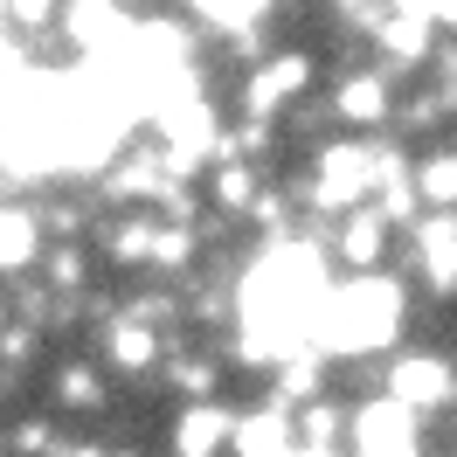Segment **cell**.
I'll use <instances>...</instances> for the list:
<instances>
[{"label":"cell","instance_id":"3957f363","mask_svg":"<svg viewBox=\"0 0 457 457\" xmlns=\"http://www.w3.org/2000/svg\"><path fill=\"white\" fill-rule=\"evenodd\" d=\"M402 77H388L381 62H353V70H340L333 84H326V97H333V112H340V132H353V139H388L395 132V112H402Z\"/></svg>","mask_w":457,"mask_h":457},{"label":"cell","instance_id":"7a4b0ae2","mask_svg":"<svg viewBox=\"0 0 457 457\" xmlns=\"http://www.w3.org/2000/svg\"><path fill=\"white\" fill-rule=\"evenodd\" d=\"M381 395L402 402L409 416H457V361L444 353L436 340H409L402 353H388V368H381Z\"/></svg>","mask_w":457,"mask_h":457},{"label":"cell","instance_id":"52a82bcc","mask_svg":"<svg viewBox=\"0 0 457 457\" xmlns=\"http://www.w3.org/2000/svg\"><path fill=\"white\" fill-rule=\"evenodd\" d=\"M42 257H49V228H42V215H35V201L7 195V208H0V278L21 285V278L42 270Z\"/></svg>","mask_w":457,"mask_h":457},{"label":"cell","instance_id":"ba28073f","mask_svg":"<svg viewBox=\"0 0 457 457\" xmlns=\"http://www.w3.org/2000/svg\"><path fill=\"white\" fill-rule=\"evenodd\" d=\"M228 457H305L298 444V409L285 402H243V423H236V451Z\"/></svg>","mask_w":457,"mask_h":457},{"label":"cell","instance_id":"8fae6325","mask_svg":"<svg viewBox=\"0 0 457 457\" xmlns=\"http://www.w3.org/2000/svg\"><path fill=\"white\" fill-rule=\"evenodd\" d=\"M62 444H70V423L56 409H42V402L0 423V457H56Z\"/></svg>","mask_w":457,"mask_h":457},{"label":"cell","instance_id":"8992f818","mask_svg":"<svg viewBox=\"0 0 457 457\" xmlns=\"http://www.w3.org/2000/svg\"><path fill=\"white\" fill-rule=\"evenodd\" d=\"M228 353L222 346H208V340H187V346H173V361H167V402L180 409V402H228Z\"/></svg>","mask_w":457,"mask_h":457},{"label":"cell","instance_id":"7c38bea8","mask_svg":"<svg viewBox=\"0 0 457 457\" xmlns=\"http://www.w3.org/2000/svg\"><path fill=\"white\" fill-rule=\"evenodd\" d=\"M436 444H444V457H457V416H444V423H436Z\"/></svg>","mask_w":457,"mask_h":457},{"label":"cell","instance_id":"5b68a950","mask_svg":"<svg viewBox=\"0 0 457 457\" xmlns=\"http://www.w3.org/2000/svg\"><path fill=\"white\" fill-rule=\"evenodd\" d=\"M236 423H243V402H180V409H167L160 457H228Z\"/></svg>","mask_w":457,"mask_h":457},{"label":"cell","instance_id":"6da1fadb","mask_svg":"<svg viewBox=\"0 0 457 457\" xmlns=\"http://www.w3.org/2000/svg\"><path fill=\"white\" fill-rule=\"evenodd\" d=\"M118 395H125V388L112 381V368H104L90 346H56L49 368H42V388H35V402L56 409L70 429H104Z\"/></svg>","mask_w":457,"mask_h":457},{"label":"cell","instance_id":"9c48e42d","mask_svg":"<svg viewBox=\"0 0 457 457\" xmlns=\"http://www.w3.org/2000/svg\"><path fill=\"white\" fill-rule=\"evenodd\" d=\"M35 278L56 291V298H70V305H84L97 285H112V270H104V257H97V243H49V257H42Z\"/></svg>","mask_w":457,"mask_h":457},{"label":"cell","instance_id":"277c9868","mask_svg":"<svg viewBox=\"0 0 457 457\" xmlns=\"http://www.w3.org/2000/svg\"><path fill=\"white\" fill-rule=\"evenodd\" d=\"M326 257L340 278H381V270H402V228L381 215V208H353L333 222L326 236Z\"/></svg>","mask_w":457,"mask_h":457},{"label":"cell","instance_id":"30bf717a","mask_svg":"<svg viewBox=\"0 0 457 457\" xmlns=\"http://www.w3.org/2000/svg\"><path fill=\"white\" fill-rule=\"evenodd\" d=\"M263 187H270V173L263 167H243V160H215L208 167V180H201V195H208V215H222V222H250V208L263 201Z\"/></svg>","mask_w":457,"mask_h":457}]
</instances>
